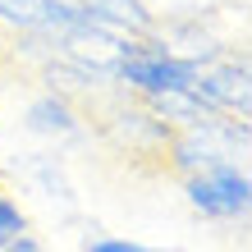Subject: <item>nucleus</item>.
I'll list each match as a JSON object with an SVG mask.
<instances>
[{"label": "nucleus", "mask_w": 252, "mask_h": 252, "mask_svg": "<svg viewBox=\"0 0 252 252\" xmlns=\"http://www.w3.org/2000/svg\"><path fill=\"white\" fill-rule=\"evenodd\" d=\"M28 128L46 133V138H69V133H78V115H73V106L60 92H41L28 106Z\"/></svg>", "instance_id": "obj_5"}, {"label": "nucleus", "mask_w": 252, "mask_h": 252, "mask_svg": "<svg viewBox=\"0 0 252 252\" xmlns=\"http://www.w3.org/2000/svg\"><path fill=\"white\" fill-rule=\"evenodd\" d=\"M0 252H41V243L28 229H19V234H5V239H0Z\"/></svg>", "instance_id": "obj_7"}, {"label": "nucleus", "mask_w": 252, "mask_h": 252, "mask_svg": "<svg viewBox=\"0 0 252 252\" xmlns=\"http://www.w3.org/2000/svg\"><path fill=\"white\" fill-rule=\"evenodd\" d=\"M152 252H179V248H152Z\"/></svg>", "instance_id": "obj_9"}, {"label": "nucleus", "mask_w": 252, "mask_h": 252, "mask_svg": "<svg viewBox=\"0 0 252 252\" xmlns=\"http://www.w3.org/2000/svg\"><path fill=\"white\" fill-rule=\"evenodd\" d=\"M165 156H170L174 174H197V170L225 165V160H243L248 156V120L206 115L197 124H184V128L170 133Z\"/></svg>", "instance_id": "obj_1"}, {"label": "nucleus", "mask_w": 252, "mask_h": 252, "mask_svg": "<svg viewBox=\"0 0 252 252\" xmlns=\"http://www.w3.org/2000/svg\"><path fill=\"white\" fill-rule=\"evenodd\" d=\"M192 96H197L206 110H216V115H234V120H248V115H252L248 64H243V60H229V64H216V69H197Z\"/></svg>", "instance_id": "obj_3"}, {"label": "nucleus", "mask_w": 252, "mask_h": 252, "mask_svg": "<svg viewBox=\"0 0 252 252\" xmlns=\"http://www.w3.org/2000/svg\"><path fill=\"white\" fill-rule=\"evenodd\" d=\"M87 252H152V248L128 243V239H92V243H87Z\"/></svg>", "instance_id": "obj_8"}, {"label": "nucleus", "mask_w": 252, "mask_h": 252, "mask_svg": "<svg viewBox=\"0 0 252 252\" xmlns=\"http://www.w3.org/2000/svg\"><path fill=\"white\" fill-rule=\"evenodd\" d=\"M19 229H28V216H23V206L0 188V239H5V234H19Z\"/></svg>", "instance_id": "obj_6"}, {"label": "nucleus", "mask_w": 252, "mask_h": 252, "mask_svg": "<svg viewBox=\"0 0 252 252\" xmlns=\"http://www.w3.org/2000/svg\"><path fill=\"white\" fill-rule=\"evenodd\" d=\"M110 133L124 147H133V152H160V156H165V142H170L174 124H165L152 110H120L115 124H110Z\"/></svg>", "instance_id": "obj_4"}, {"label": "nucleus", "mask_w": 252, "mask_h": 252, "mask_svg": "<svg viewBox=\"0 0 252 252\" xmlns=\"http://www.w3.org/2000/svg\"><path fill=\"white\" fill-rule=\"evenodd\" d=\"M184 197L192 211H202L211 220H243L252 206V179H248L243 160H225V165L184 174Z\"/></svg>", "instance_id": "obj_2"}]
</instances>
